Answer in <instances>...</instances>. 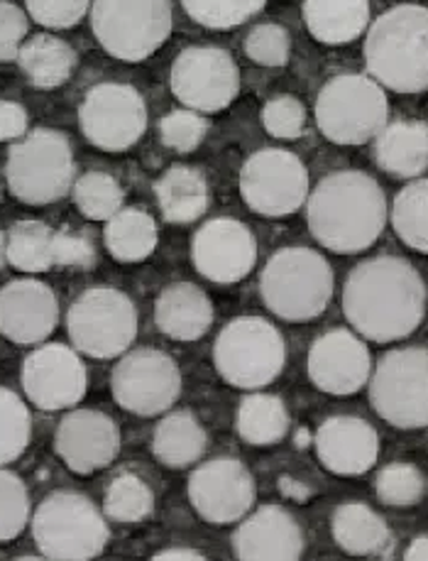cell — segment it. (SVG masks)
Instances as JSON below:
<instances>
[{"instance_id": "obj_30", "label": "cell", "mask_w": 428, "mask_h": 561, "mask_svg": "<svg viewBox=\"0 0 428 561\" xmlns=\"http://www.w3.org/2000/svg\"><path fill=\"white\" fill-rule=\"evenodd\" d=\"M77 51L55 35H35L18 51V65L30 84L37 89H57L67 84L77 69Z\"/></svg>"}, {"instance_id": "obj_15", "label": "cell", "mask_w": 428, "mask_h": 561, "mask_svg": "<svg viewBox=\"0 0 428 561\" xmlns=\"http://www.w3.org/2000/svg\"><path fill=\"white\" fill-rule=\"evenodd\" d=\"M170 87L196 113H221L238 99L240 69L221 47H189L174 59Z\"/></svg>"}, {"instance_id": "obj_24", "label": "cell", "mask_w": 428, "mask_h": 561, "mask_svg": "<svg viewBox=\"0 0 428 561\" xmlns=\"http://www.w3.org/2000/svg\"><path fill=\"white\" fill-rule=\"evenodd\" d=\"M157 329L174 341H198L213 324V305L194 283L164 287L154 305Z\"/></svg>"}, {"instance_id": "obj_28", "label": "cell", "mask_w": 428, "mask_h": 561, "mask_svg": "<svg viewBox=\"0 0 428 561\" xmlns=\"http://www.w3.org/2000/svg\"><path fill=\"white\" fill-rule=\"evenodd\" d=\"M154 194L170 224H194L211 204V190H208L206 176L194 168H186V164L166 170L157 180Z\"/></svg>"}, {"instance_id": "obj_10", "label": "cell", "mask_w": 428, "mask_h": 561, "mask_svg": "<svg viewBox=\"0 0 428 561\" xmlns=\"http://www.w3.org/2000/svg\"><path fill=\"white\" fill-rule=\"evenodd\" d=\"M67 329L71 344L83 356L116 358L138 339V309L120 289L93 287L71 305Z\"/></svg>"}, {"instance_id": "obj_41", "label": "cell", "mask_w": 428, "mask_h": 561, "mask_svg": "<svg viewBox=\"0 0 428 561\" xmlns=\"http://www.w3.org/2000/svg\"><path fill=\"white\" fill-rule=\"evenodd\" d=\"M245 55L259 67H285L291 55L289 33L281 25H257L245 37Z\"/></svg>"}, {"instance_id": "obj_45", "label": "cell", "mask_w": 428, "mask_h": 561, "mask_svg": "<svg viewBox=\"0 0 428 561\" xmlns=\"http://www.w3.org/2000/svg\"><path fill=\"white\" fill-rule=\"evenodd\" d=\"M51 260L61 267H93L96 248L91 238L77 231H55L51 238Z\"/></svg>"}, {"instance_id": "obj_25", "label": "cell", "mask_w": 428, "mask_h": 561, "mask_svg": "<svg viewBox=\"0 0 428 561\" xmlns=\"http://www.w3.org/2000/svg\"><path fill=\"white\" fill-rule=\"evenodd\" d=\"M374 160L400 180H416L428 170V126L421 121L387 123L374 138Z\"/></svg>"}, {"instance_id": "obj_47", "label": "cell", "mask_w": 428, "mask_h": 561, "mask_svg": "<svg viewBox=\"0 0 428 561\" xmlns=\"http://www.w3.org/2000/svg\"><path fill=\"white\" fill-rule=\"evenodd\" d=\"M27 111L15 101L0 99V142L20 140L27 133Z\"/></svg>"}, {"instance_id": "obj_34", "label": "cell", "mask_w": 428, "mask_h": 561, "mask_svg": "<svg viewBox=\"0 0 428 561\" xmlns=\"http://www.w3.org/2000/svg\"><path fill=\"white\" fill-rule=\"evenodd\" d=\"M392 226L406 248L428 253V180L406 184L394 196Z\"/></svg>"}, {"instance_id": "obj_27", "label": "cell", "mask_w": 428, "mask_h": 561, "mask_svg": "<svg viewBox=\"0 0 428 561\" xmlns=\"http://www.w3.org/2000/svg\"><path fill=\"white\" fill-rule=\"evenodd\" d=\"M331 533L336 545L350 557H380L394 545L387 523L362 503L340 505L333 513Z\"/></svg>"}, {"instance_id": "obj_14", "label": "cell", "mask_w": 428, "mask_h": 561, "mask_svg": "<svg viewBox=\"0 0 428 561\" xmlns=\"http://www.w3.org/2000/svg\"><path fill=\"white\" fill-rule=\"evenodd\" d=\"M111 392L123 410L138 417H154L180 400L182 370L164 351H130L113 370Z\"/></svg>"}, {"instance_id": "obj_26", "label": "cell", "mask_w": 428, "mask_h": 561, "mask_svg": "<svg viewBox=\"0 0 428 561\" xmlns=\"http://www.w3.org/2000/svg\"><path fill=\"white\" fill-rule=\"evenodd\" d=\"M304 23L321 45L340 47L370 25L368 0H304Z\"/></svg>"}, {"instance_id": "obj_49", "label": "cell", "mask_w": 428, "mask_h": 561, "mask_svg": "<svg viewBox=\"0 0 428 561\" xmlns=\"http://www.w3.org/2000/svg\"><path fill=\"white\" fill-rule=\"evenodd\" d=\"M404 559L406 561H428V535L416 537L414 542L406 547Z\"/></svg>"}, {"instance_id": "obj_39", "label": "cell", "mask_w": 428, "mask_h": 561, "mask_svg": "<svg viewBox=\"0 0 428 561\" xmlns=\"http://www.w3.org/2000/svg\"><path fill=\"white\" fill-rule=\"evenodd\" d=\"M378 497L390 507L416 505L426 493V478L412 463H390L378 473Z\"/></svg>"}, {"instance_id": "obj_17", "label": "cell", "mask_w": 428, "mask_h": 561, "mask_svg": "<svg viewBox=\"0 0 428 561\" xmlns=\"http://www.w3.org/2000/svg\"><path fill=\"white\" fill-rule=\"evenodd\" d=\"M86 368L74 348L45 344L23 363V390L39 410H71L86 394Z\"/></svg>"}, {"instance_id": "obj_21", "label": "cell", "mask_w": 428, "mask_h": 561, "mask_svg": "<svg viewBox=\"0 0 428 561\" xmlns=\"http://www.w3.org/2000/svg\"><path fill=\"white\" fill-rule=\"evenodd\" d=\"M59 324V302L39 279H15L0 289V334L13 344H39Z\"/></svg>"}, {"instance_id": "obj_35", "label": "cell", "mask_w": 428, "mask_h": 561, "mask_svg": "<svg viewBox=\"0 0 428 561\" xmlns=\"http://www.w3.org/2000/svg\"><path fill=\"white\" fill-rule=\"evenodd\" d=\"M103 513L123 525L142 523L154 513L152 488L135 473H120L106 488Z\"/></svg>"}, {"instance_id": "obj_13", "label": "cell", "mask_w": 428, "mask_h": 561, "mask_svg": "<svg viewBox=\"0 0 428 561\" xmlns=\"http://www.w3.org/2000/svg\"><path fill=\"white\" fill-rule=\"evenodd\" d=\"M79 126L93 148L125 152L148 130V106L135 87L106 81L83 96Z\"/></svg>"}, {"instance_id": "obj_51", "label": "cell", "mask_w": 428, "mask_h": 561, "mask_svg": "<svg viewBox=\"0 0 428 561\" xmlns=\"http://www.w3.org/2000/svg\"><path fill=\"white\" fill-rule=\"evenodd\" d=\"M0 199H3V186H0Z\"/></svg>"}, {"instance_id": "obj_36", "label": "cell", "mask_w": 428, "mask_h": 561, "mask_svg": "<svg viewBox=\"0 0 428 561\" xmlns=\"http://www.w3.org/2000/svg\"><path fill=\"white\" fill-rule=\"evenodd\" d=\"M123 186L106 172H86L74 182L77 209L91 221H108L123 209Z\"/></svg>"}, {"instance_id": "obj_3", "label": "cell", "mask_w": 428, "mask_h": 561, "mask_svg": "<svg viewBox=\"0 0 428 561\" xmlns=\"http://www.w3.org/2000/svg\"><path fill=\"white\" fill-rule=\"evenodd\" d=\"M365 65L382 89L428 91V8L396 5L368 30Z\"/></svg>"}, {"instance_id": "obj_48", "label": "cell", "mask_w": 428, "mask_h": 561, "mask_svg": "<svg viewBox=\"0 0 428 561\" xmlns=\"http://www.w3.org/2000/svg\"><path fill=\"white\" fill-rule=\"evenodd\" d=\"M154 561H204L206 557L198 554L196 549H186V547H172V549H162L152 557Z\"/></svg>"}, {"instance_id": "obj_31", "label": "cell", "mask_w": 428, "mask_h": 561, "mask_svg": "<svg viewBox=\"0 0 428 561\" xmlns=\"http://www.w3.org/2000/svg\"><path fill=\"white\" fill-rule=\"evenodd\" d=\"M103 241L118 263H142L154 253L160 231L148 211L120 209L106 221Z\"/></svg>"}, {"instance_id": "obj_7", "label": "cell", "mask_w": 428, "mask_h": 561, "mask_svg": "<svg viewBox=\"0 0 428 561\" xmlns=\"http://www.w3.org/2000/svg\"><path fill=\"white\" fill-rule=\"evenodd\" d=\"M213 363L221 378L238 390L273 386L287 363L279 329L259 317L233 319L216 339Z\"/></svg>"}, {"instance_id": "obj_6", "label": "cell", "mask_w": 428, "mask_h": 561, "mask_svg": "<svg viewBox=\"0 0 428 561\" xmlns=\"http://www.w3.org/2000/svg\"><path fill=\"white\" fill-rule=\"evenodd\" d=\"M33 539L45 559L89 561L108 547L111 529L86 495L57 491L35 511Z\"/></svg>"}, {"instance_id": "obj_33", "label": "cell", "mask_w": 428, "mask_h": 561, "mask_svg": "<svg viewBox=\"0 0 428 561\" xmlns=\"http://www.w3.org/2000/svg\"><path fill=\"white\" fill-rule=\"evenodd\" d=\"M55 231L42 221H18L5 236V260L20 273H47L55 267L51 260Z\"/></svg>"}, {"instance_id": "obj_8", "label": "cell", "mask_w": 428, "mask_h": 561, "mask_svg": "<svg viewBox=\"0 0 428 561\" xmlns=\"http://www.w3.org/2000/svg\"><path fill=\"white\" fill-rule=\"evenodd\" d=\"M387 93L365 75H340L323 84L316 99V123L323 138L336 145H365L387 126Z\"/></svg>"}, {"instance_id": "obj_42", "label": "cell", "mask_w": 428, "mask_h": 561, "mask_svg": "<svg viewBox=\"0 0 428 561\" xmlns=\"http://www.w3.org/2000/svg\"><path fill=\"white\" fill-rule=\"evenodd\" d=\"M208 121L196 111H172L160 121V138L174 152H194L204 142Z\"/></svg>"}, {"instance_id": "obj_9", "label": "cell", "mask_w": 428, "mask_h": 561, "mask_svg": "<svg viewBox=\"0 0 428 561\" xmlns=\"http://www.w3.org/2000/svg\"><path fill=\"white\" fill-rule=\"evenodd\" d=\"M91 27L99 45L120 61H144L172 35L170 0H93Z\"/></svg>"}, {"instance_id": "obj_2", "label": "cell", "mask_w": 428, "mask_h": 561, "mask_svg": "<svg viewBox=\"0 0 428 561\" xmlns=\"http://www.w3.org/2000/svg\"><path fill=\"white\" fill-rule=\"evenodd\" d=\"M390 209L382 186L358 170L333 172L306 199L311 236L331 253L355 255L378 243Z\"/></svg>"}, {"instance_id": "obj_37", "label": "cell", "mask_w": 428, "mask_h": 561, "mask_svg": "<svg viewBox=\"0 0 428 561\" xmlns=\"http://www.w3.org/2000/svg\"><path fill=\"white\" fill-rule=\"evenodd\" d=\"M30 436H33V420L27 404L13 390L0 388V469L25 454Z\"/></svg>"}, {"instance_id": "obj_1", "label": "cell", "mask_w": 428, "mask_h": 561, "mask_svg": "<svg viewBox=\"0 0 428 561\" xmlns=\"http://www.w3.org/2000/svg\"><path fill=\"white\" fill-rule=\"evenodd\" d=\"M428 289L424 277L402 257L380 255L365 260L343 287V311L372 344H392L412 336L424 324Z\"/></svg>"}, {"instance_id": "obj_40", "label": "cell", "mask_w": 428, "mask_h": 561, "mask_svg": "<svg viewBox=\"0 0 428 561\" xmlns=\"http://www.w3.org/2000/svg\"><path fill=\"white\" fill-rule=\"evenodd\" d=\"M30 523L27 485L15 473L0 469V542L20 537Z\"/></svg>"}, {"instance_id": "obj_4", "label": "cell", "mask_w": 428, "mask_h": 561, "mask_svg": "<svg viewBox=\"0 0 428 561\" xmlns=\"http://www.w3.org/2000/svg\"><path fill=\"white\" fill-rule=\"evenodd\" d=\"M333 289V267L311 248H281L267 260L259 275L265 307L289 324L319 319L331 305Z\"/></svg>"}, {"instance_id": "obj_50", "label": "cell", "mask_w": 428, "mask_h": 561, "mask_svg": "<svg viewBox=\"0 0 428 561\" xmlns=\"http://www.w3.org/2000/svg\"><path fill=\"white\" fill-rule=\"evenodd\" d=\"M5 263V236L0 233V267Z\"/></svg>"}, {"instance_id": "obj_32", "label": "cell", "mask_w": 428, "mask_h": 561, "mask_svg": "<svg viewBox=\"0 0 428 561\" xmlns=\"http://www.w3.org/2000/svg\"><path fill=\"white\" fill-rule=\"evenodd\" d=\"M287 404L277 394H247L238 410L240 439L253 446L279 444L289 434Z\"/></svg>"}, {"instance_id": "obj_46", "label": "cell", "mask_w": 428, "mask_h": 561, "mask_svg": "<svg viewBox=\"0 0 428 561\" xmlns=\"http://www.w3.org/2000/svg\"><path fill=\"white\" fill-rule=\"evenodd\" d=\"M27 37V15L13 3L0 0V61L18 59Z\"/></svg>"}, {"instance_id": "obj_38", "label": "cell", "mask_w": 428, "mask_h": 561, "mask_svg": "<svg viewBox=\"0 0 428 561\" xmlns=\"http://www.w3.org/2000/svg\"><path fill=\"white\" fill-rule=\"evenodd\" d=\"M267 0H182L189 18L208 30H231L247 23L265 8Z\"/></svg>"}, {"instance_id": "obj_5", "label": "cell", "mask_w": 428, "mask_h": 561, "mask_svg": "<svg viewBox=\"0 0 428 561\" xmlns=\"http://www.w3.org/2000/svg\"><path fill=\"white\" fill-rule=\"evenodd\" d=\"M10 194L27 206H45L65 199L77 182L74 152L67 135L37 128L10 145L5 162Z\"/></svg>"}, {"instance_id": "obj_11", "label": "cell", "mask_w": 428, "mask_h": 561, "mask_svg": "<svg viewBox=\"0 0 428 561\" xmlns=\"http://www.w3.org/2000/svg\"><path fill=\"white\" fill-rule=\"evenodd\" d=\"M370 402L396 430L428 427V351L396 348L384 353L370 376Z\"/></svg>"}, {"instance_id": "obj_19", "label": "cell", "mask_w": 428, "mask_h": 561, "mask_svg": "<svg viewBox=\"0 0 428 561\" xmlns=\"http://www.w3.org/2000/svg\"><path fill=\"white\" fill-rule=\"evenodd\" d=\"M194 267L218 285H233L253 273L257 241L235 218H211L198 228L192 245Z\"/></svg>"}, {"instance_id": "obj_44", "label": "cell", "mask_w": 428, "mask_h": 561, "mask_svg": "<svg viewBox=\"0 0 428 561\" xmlns=\"http://www.w3.org/2000/svg\"><path fill=\"white\" fill-rule=\"evenodd\" d=\"M30 18L49 30H69L89 13L91 0H25Z\"/></svg>"}, {"instance_id": "obj_23", "label": "cell", "mask_w": 428, "mask_h": 561, "mask_svg": "<svg viewBox=\"0 0 428 561\" xmlns=\"http://www.w3.org/2000/svg\"><path fill=\"white\" fill-rule=\"evenodd\" d=\"M233 552L243 561H297L304 554V535L285 507L265 505L235 529Z\"/></svg>"}, {"instance_id": "obj_20", "label": "cell", "mask_w": 428, "mask_h": 561, "mask_svg": "<svg viewBox=\"0 0 428 561\" xmlns=\"http://www.w3.org/2000/svg\"><path fill=\"white\" fill-rule=\"evenodd\" d=\"M55 449L69 471L91 476L118 459L120 430L99 410H74L59 422Z\"/></svg>"}, {"instance_id": "obj_12", "label": "cell", "mask_w": 428, "mask_h": 561, "mask_svg": "<svg viewBox=\"0 0 428 561\" xmlns=\"http://www.w3.org/2000/svg\"><path fill=\"white\" fill-rule=\"evenodd\" d=\"M240 196L259 216H291L309 199V172L294 152L259 150L240 170Z\"/></svg>"}, {"instance_id": "obj_29", "label": "cell", "mask_w": 428, "mask_h": 561, "mask_svg": "<svg viewBox=\"0 0 428 561\" xmlns=\"http://www.w3.org/2000/svg\"><path fill=\"white\" fill-rule=\"evenodd\" d=\"M208 446L204 424L192 412H172L157 424L152 436L154 459L170 469H186L201 459Z\"/></svg>"}, {"instance_id": "obj_43", "label": "cell", "mask_w": 428, "mask_h": 561, "mask_svg": "<svg viewBox=\"0 0 428 561\" xmlns=\"http://www.w3.org/2000/svg\"><path fill=\"white\" fill-rule=\"evenodd\" d=\"M263 126L277 140H297L306 128V111L297 96H275L265 103Z\"/></svg>"}, {"instance_id": "obj_22", "label": "cell", "mask_w": 428, "mask_h": 561, "mask_svg": "<svg viewBox=\"0 0 428 561\" xmlns=\"http://www.w3.org/2000/svg\"><path fill=\"white\" fill-rule=\"evenodd\" d=\"M316 454L326 471L340 478H355L368 473L378 463L380 436L370 422L338 414L319 427Z\"/></svg>"}, {"instance_id": "obj_18", "label": "cell", "mask_w": 428, "mask_h": 561, "mask_svg": "<svg viewBox=\"0 0 428 561\" xmlns=\"http://www.w3.org/2000/svg\"><path fill=\"white\" fill-rule=\"evenodd\" d=\"M306 370L321 392L350 398L368 386L372 376L370 348L352 331L333 329L311 344Z\"/></svg>"}, {"instance_id": "obj_16", "label": "cell", "mask_w": 428, "mask_h": 561, "mask_svg": "<svg viewBox=\"0 0 428 561\" xmlns=\"http://www.w3.org/2000/svg\"><path fill=\"white\" fill-rule=\"evenodd\" d=\"M186 491L198 517L211 525H231L253 511L257 483L245 463L213 459L198 466Z\"/></svg>"}]
</instances>
